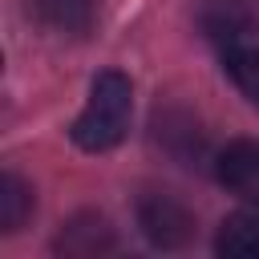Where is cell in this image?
I'll list each match as a JSON object with an SVG mask.
<instances>
[{
	"label": "cell",
	"mask_w": 259,
	"mask_h": 259,
	"mask_svg": "<svg viewBox=\"0 0 259 259\" xmlns=\"http://www.w3.org/2000/svg\"><path fill=\"white\" fill-rule=\"evenodd\" d=\"M130 113H134V85H130V77L117 73V69H105V73L93 77L89 101L77 113L69 138L81 150H89V154H105V150H113L130 134Z\"/></svg>",
	"instance_id": "6da1fadb"
},
{
	"label": "cell",
	"mask_w": 259,
	"mask_h": 259,
	"mask_svg": "<svg viewBox=\"0 0 259 259\" xmlns=\"http://www.w3.org/2000/svg\"><path fill=\"white\" fill-rule=\"evenodd\" d=\"M138 227L162 251H178L194 239V214L186 210V202H178L174 194H162V190L138 198Z\"/></svg>",
	"instance_id": "7a4b0ae2"
},
{
	"label": "cell",
	"mask_w": 259,
	"mask_h": 259,
	"mask_svg": "<svg viewBox=\"0 0 259 259\" xmlns=\"http://www.w3.org/2000/svg\"><path fill=\"white\" fill-rule=\"evenodd\" d=\"M198 32L223 49L259 36V0H198Z\"/></svg>",
	"instance_id": "3957f363"
},
{
	"label": "cell",
	"mask_w": 259,
	"mask_h": 259,
	"mask_svg": "<svg viewBox=\"0 0 259 259\" xmlns=\"http://www.w3.org/2000/svg\"><path fill=\"white\" fill-rule=\"evenodd\" d=\"M53 247H57V255H65V259H97V255H109V251L117 247V239H113V227H109L105 214L81 210V214H73L69 223H61Z\"/></svg>",
	"instance_id": "277c9868"
},
{
	"label": "cell",
	"mask_w": 259,
	"mask_h": 259,
	"mask_svg": "<svg viewBox=\"0 0 259 259\" xmlns=\"http://www.w3.org/2000/svg\"><path fill=\"white\" fill-rule=\"evenodd\" d=\"M214 174H219V182H223L231 194L259 202V138H239V142H231V146L214 158Z\"/></svg>",
	"instance_id": "5b68a950"
},
{
	"label": "cell",
	"mask_w": 259,
	"mask_h": 259,
	"mask_svg": "<svg viewBox=\"0 0 259 259\" xmlns=\"http://www.w3.org/2000/svg\"><path fill=\"white\" fill-rule=\"evenodd\" d=\"M32 12L45 28L81 36L93 28V0H32Z\"/></svg>",
	"instance_id": "8992f818"
},
{
	"label": "cell",
	"mask_w": 259,
	"mask_h": 259,
	"mask_svg": "<svg viewBox=\"0 0 259 259\" xmlns=\"http://www.w3.org/2000/svg\"><path fill=\"white\" fill-rule=\"evenodd\" d=\"M214 247L227 259H259V210H239L223 219Z\"/></svg>",
	"instance_id": "52a82bcc"
},
{
	"label": "cell",
	"mask_w": 259,
	"mask_h": 259,
	"mask_svg": "<svg viewBox=\"0 0 259 259\" xmlns=\"http://www.w3.org/2000/svg\"><path fill=\"white\" fill-rule=\"evenodd\" d=\"M36 198H32V186L20 178V174H0V227L4 231H20L32 214Z\"/></svg>",
	"instance_id": "ba28073f"
},
{
	"label": "cell",
	"mask_w": 259,
	"mask_h": 259,
	"mask_svg": "<svg viewBox=\"0 0 259 259\" xmlns=\"http://www.w3.org/2000/svg\"><path fill=\"white\" fill-rule=\"evenodd\" d=\"M223 73L235 81V89L259 105V45H235V49H223Z\"/></svg>",
	"instance_id": "9c48e42d"
}]
</instances>
